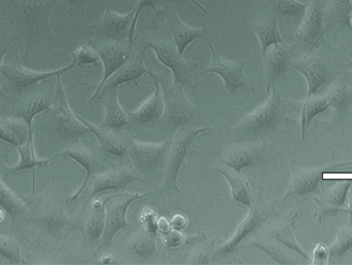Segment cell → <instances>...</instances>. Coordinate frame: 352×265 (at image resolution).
<instances>
[{
	"label": "cell",
	"instance_id": "cell-16",
	"mask_svg": "<svg viewBox=\"0 0 352 265\" xmlns=\"http://www.w3.org/2000/svg\"><path fill=\"white\" fill-rule=\"evenodd\" d=\"M297 45L287 43L274 45L269 47L263 59L265 73L267 78V92L273 88L275 82L285 78L287 72L291 69L292 63L296 59Z\"/></svg>",
	"mask_w": 352,
	"mask_h": 265
},
{
	"label": "cell",
	"instance_id": "cell-25",
	"mask_svg": "<svg viewBox=\"0 0 352 265\" xmlns=\"http://www.w3.org/2000/svg\"><path fill=\"white\" fill-rule=\"evenodd\" d=\"M58 157H69V159H74L80 167L84 168L85 172H86V179H85L84 183L80 186V189L70 198V204H72V203L76 202L80 198V194H82L85 188L88 185L91 178L96 174L99 165H100V159H99L98 154L94 150L82 146L80 143L70 145L65 150L57 154Z\"/></svg>",
	"mask_w": 352,
	"mask_h": 265
},
{
	"label": "cell",
	"instance_id": "cell-42",
	"mask_svg": "<svg viewBox=\"0 0 352 265\" xmlns=\"http://www.w3.org/2000/svg\"><path fill=\"white\" fill-rule=\"evenodd\" d=\"M0 256L10 264H26L21 255L20 244L16 240L0 235Z\"/></svg>",
	"mask_w": 352,
	"mask_h": 265
},
{
	"label": "cell",
	"instance_id": "cell-34",
	"mask_svg": "<svg viewBox=\"0 0 352 265\" xmlns=\"http://www.w3.org/2000/svg\"><path fill=\"white\" fill-rule=\"evenodd\" d=\"M213 171L221 174L229 183L231 188L232 200L238 204L243 205V206H252V190L248 180L241 175V173L234 171L230 168L215 167Z\"/></svg>",
	"mask_w": 352,
	"mask_h": 265
},
{
	"label": "cell",
	"instance_id": "cell-26",
	"mask_svg": "<svg viewBox=\"0 0 352 265\" xmlns=\"http://www.w3.org/2000/svg\"><path fill=\"white\" fill-rule=\"evenodd\" d=\"M324 174V170L322 168H300L295 170L291 184L283 198V203L287 202L289 198H301L316 192L320 187Z\"/></svg>",
	"mask_w": 352,
	"mask_h": 265
},
{
	"label": "cell",
	"instance_id": "cell-15",
	"mask_svg": "<svg viewBox=\"0 0 352 265\" xmlns=\"http://www.w3.org/2000/svg\"><path fill=\"white\" fill-rule=\"evenodd\" d=\"M264 145V142L258 141L234 143L223 150L221 163L238 173L245 168H258L262 161Z\"/></svg>",
	"mask_w": 352,
	"mask_h": 265
},
{
	"label": "cell",
	"instance_id": "cell-32",
	"mask_svg": "<svg viewBox=\"0 0 352 265\" xmlns=\"http://www.w3.org/2000/svg\"><path fill=\"white\" fill-rule=\"evenodd\" d=\"M19 155H20V161L16 167L3 168V172L6 175L14 176L18 174L19 172L26 171V170H31L32 171V192L33 194H36L35 192V183H36V178H35V169L36 168L47 167L51 161L57 159L56 157H52L49 159H38L35 157L34 144H31L30 142H27L26 144L21 145L16 147Z\"/></svg>",
	"mask_w": 352,
	"mask_h": 265
},
{
	"label": "cell",
	"instance_id": "cell-47",
	"mask_svg": "<svg viewBox=\"0 0 352 265\" xmlns=\"http://www.w3.org/2000/svg\"><path fill=\"white\" fill-rule=\"evenodd\" d=\"M162 240L168 247H178L184 243V235L180 229H169L166 233H162Z\"/></svg>",
	"mask_w": 352,
	"mask_h": 265
},
{
	"label": "cell",
	"instance_id": "cell-19",
	"mask_svg": "<svg viewBox=\"0 0 352 265\" xmlns=\"http://www.w3.org/2000/svg\"><path fill=\"white\" fill-rule=\"evenodd\" d=\"M92 180V192L82 207L87 206L93 198H95V196L103 192H115L118 194L125 192L132 182L138 181L140 178L134 169L121 165L118 169L111 170L107 173L95 174Z\"/></svg>",
	"mask_w": 352,
	"mask_h": 265
},
{
	"label": "cell",
	"instance_id": "cell-45",
	"mask_svg": "<svg viewBox=\"0 0 352 265\" xmlns=\"http://www.w3.org/2000/svg\"><path fill=\"white\" fill-rule=\"evenodd\" d=\"M157 3H158V0H138V3H136L135 16H134L133 23H132L129 33V43L132 47H134V35H135L136 25H138V21L140 14H142V10L146 8H152L155 12L158 14L159 12L158 10H157Z\"/></svg>",
	"mask_w": 352,
	"mask_h": 265
},
{
	"label": "cell",
	"instance_id": "cell-36",
	"mask_svg": "<svg viewBox=\"0 0 352 265\" xmlns=\"http://www.w3.org/2000/svg\"><path fill=\"white\" fill-rule=\"evenodd\" d=\"M156 233L140 231L132 237L128 243V250L140 260H148L158 253L156 245Z\"/></svg>",
	"mask_w": 352,
	"mask_h": 265
},
{
	"label": "cell",
	"instance_id": "cell-53",
	"mask_svg": "<svg viewBox=\"0 0 352 265\" xmlns=\"http://www.w3.org/2000/svg\"><path fill=\"white\" fill-rule=\"evenodd\" d=\"M116 260H113V256L109 255L105 256L101 260V264H115Z\"/></svg>",
	"mask_w": 352,
	"mask_h": 265
},
{
	"label": "cell",
	"instance_id": "cell-49",
	"mask_svg": "<svg viewBox=\"0 0 352 265\" xmlns=\"http://www.w3.org/2000/svg\"><path fill=\"white\" fill-rule=\"evenodd\" d=\"M142 221H144V229L150 233H156L158 231V221L156 219V214L152 210L144 211L142 215Z\"/></svg>",
	"mask_w": 352,
	"mask_h": 265
},
{
	"label": "cell",
	"instance_id": "cell-28",
	"mask_svg": "<svg viewBox=\"0 0 352 265\" xmlns=\"http://www.w3.org/2000/svg\"><path fill=\"white\" fill-rule=\"evenodd\" d=\"M278 16L272 12L261 14L252 22V30L258 36L262 49V59H264L269 47L274 45L285 43L278 29Z\"/></svg>",
	"mask_w": 352,
	"mask_h": 265
},
{
	"label": "cell",
	"instance_id": "cell-8",
	"mask_svg": "<svg viewBox=\"0 0 352 265\" xmlns=\"http://www.w3.org/2000/svg\"><path fill=\"white\" fill-rule=\"evenodd\" d=\"M74 68H76V64L72 62L69 65L60 68V69L53 70V71H32V70L23 67L22 63L19 59V55L16 53L14 61L6 62L2 64L1 76L8 80V86L4 89L8 88L10 93L20 97L24 93L34 88L39 82L49 80V78L62 76Z\"/></svg>",
	"mask_w": 352,
	"mask_h": 265
},
{
	"label": "cell",
	"instance_id": "cell-43",
	"mask_svg": "<svg viewBox=\"0 0 352 265\" xmlns=\"http://www.w3.org/2000/svg\"><path fill=\"white\" fill-rule=\"evenodd\" d=\"M72 62L76 67L93 65L99 67L101 64L100 57L90 43H82L72 54Z\"/></svg>",
	"mask_w": 352,
	"mask_h": 265
},
{
	"label": "cell",
	"instance_id": "cell-27",
	"mask_svg": "<svg viewBox=\"0 0 352 265\" xmlns=\"http://www.w3.org/2000/svg\"><path fill=\"white\" fill-rule=\"evenodd\" d=\"M167 23H168L169 31L173 38L176 49L180 56L184 57L186 47L199 38H205L209 33L205 26L192 27L184 24L176 14L175 10H173L170 14H167Z\"/></svg>",
	"mask_w": 352,
	"mask_h": 265
},
{
	"label": "cell",
	"instance_id": "cell-11",
	"mask_svg": "<svg viewBox=\"0 0 352 265\" xmlns=\"http://www.w3.org/2000/svg\"><path fill=\"white\" fill-rule=\"evenodd\" d=\"M91 45L100 57L103 65V78L97 88L96 92L93 95L89 103L93 102L98 96L101 88L107 80L119 70L122 66L125 65L133 57V47L128 41H115L109 39H96L90 41Z\"/></svg>",
	"mask_w": 352,
	"mask_h": 265
},
{
	"label": "cell",
	"instance_id": "cell-33",
	"mask_svg": "<svg viewBox=\"0 0 352 265\" xmlns=\"http://www.w3.org/2000/svg\"><path fill=\"white\" fill-rule=\"evenodd\" d=\"M297 213H292L289 216L285 217L283 221L277 223V224L272 225V227L267 229L269 237L272 238V240L276 241L280 245L289 248L292 251L301 255L305 260H309L307 254L302 250L299 244L296 241L295 235H294V227H295L296 218H297Z\"/></svg>",
	"mask_w": 352,
	"mask_h": 265
},
{
	"label": "cell",
	"instance_id": "cell-54",
	"mask_svg": "<svg viewBox=\"0 0 352 265\" xmlns=\"http://www.w3.org/2000/svg\"><path fill=\"white\" fill-rule=\"evenodd\" d=\"M190 1H192V3L195 4V5L198 6V8H200V10H202V12H206V10H205V8H203V6L201 5V4H199L198 2L196 1V0H190Z\"/></svg>",
	"mask_w": 352,
	"mask_h": 265
},
{
	"label": "cell",
	"instance_id": "cell-29",
	"mask_svg": "<svg viewBox=\"0 0 352 265\" xmlns=\"http://www.w3.org/2000/svg\"><path fill=\"white\" fill-rule=\"evenodd\" d=\"M102 97H105V99H103L104 119L101 128L115 132H122L124 128H129V119H128L127 113L120 105L118 91H109L99 97V99Z\"/></svg>",
	"mask_w": 352,
	"mask_h": 265
},
{
	"label": "cell",
	"instance_id": "cell-22",
	"mask_svg": "<svg viewBox=\"0 0 352 265\" xmlns=\"http://www.w3.org/2000/svg\"><path fill=\"white\" fill-rule=\"evenodd\" d=\"M345 102V94L340 89L322 95H314L306 99L302 111V140H305L306 129L318 115H322L329 108H339Z\"/></svg>",
	"mask_w": 352,
	"mask_h": 265
},
{
	"label": "cell",
	"instance_id": "cell-37",
	"mask_svg": "<svg viewBox=\"0 0 352 265\" xmlns=\"http://www.w3.org/2000/svg\"><path fill=\"white\" fill-rule=\"evenodd\" d=\"M265 4L278 18L303 19L308 8L298 0H265Z\"/></svg>",
	"mask_w": 352,
	"mask_h": 265
},
{
	"label": "cell",
	"instance_id": "cell-24",
	"mask_svg": "<svg viewBox=\"0 0 352 265\" xmlns=\"http://www.w3.org/2000/svg\"><path fill=\"white\" fill-rule=\"evenodd\" d=\"M76 117L98 139L100 150L109 153L113 157H117L119 159L120 165H122L123 157L127 154L131 137H128L127 135L123 134L122 132L111 131V130L97 127L82 119L80 115H76Z\"/></svg>",
	"mask_w": 352,
	"mask_h": 265
},
{
	"label": "cell",
	"instance_id": "cell-2",
	"mask_svg": "<svg viewBox=\"0 0 352 265\" xmlns=\"http://www.w3.org/2000/svg\"><path fill=\"white\" fill-rule=\"evenodd\" d=\"M38 204L33 209L30 222L34 223L39 229L38 235L32 246L39 245L45 240H62L74 229H78V219L69 216L66 203L57 198H43L36 200Z\"/></svg>",
	"mask_w": 352,
	"mask_h": 265
},
{
	"label": "cell",
	"instance_id": "cell-52",
	"mask_svg": "<svg viewBox=\"0 0 352 265\" xmlns=\"http://www.w3.org/2000/svg\"><path fill=\"white\" fill-rule=\"evenodd\" d=\"M170 227V223L165 218H161L160 220L158 221V231H160L162 233H166L169 229H171Z\"/></svg>",
	"mask_w": 352,
	"mask_h": 265
},
{
	"label": "cell",
	"instance_id": "cell-9",
	"mask_svg": "<svg viewBox=\"0 0 352 265\" xmlns=\"http://www.w3.org/2000/svg\"><path fill=\"white\" fill-rule=\"evenodd\" d=\"M154 192L148 194H130V192H121L115 194L111 200L107 202L105 206V227L99 244L98 250H104L111 245L115 235L121 229L130 227L129 221L127 220L128 208L130 205L133 204L136 200H144V198L152 196Z\"/></svg>",
	"mask_w": 352,
	"mask_h": 265
},
{
	"label": "cell",
	"instance_id": "cell-13",
	"mask_svg": "<svg viewBox=\"0 0 352 265\" xmlns=\"http://www.w3.org/2000/svg\"><path fill=\"white\" fill-rule=\"evenodd\" d=\"M113 196L96 198L82 207L78 219V229L87 247H99L105 227V206Z\"/></svg>",
	"mask_w": 352,
	"mask_h": 265
},
{
	"label": "cell",
	"instance_id": "cell-48",
	"mask_svg": "<svg viewBox=\"0 0 352 265\" xmlns=\"http://www.w3.org/2000/svg\"><path fill=\"white\" fill-rule=\"evenodd\" d=\"M330 251L326 246L318 244L312 253V264H328Z\"/></svg>",
	"mask_w": 352,
	"mask_h": 265
},
{
	"label": "cell",
	"instance_id": "cell-6",
	"mask_svg": "<svg viewBox=\"0 0 352 265\" xmlns=\"http://www.w3.org/2000/svg\"><path fill=\"white\" fill-rule=\"evenodd\" d=\"M51 111L54 127L59 132L63 142L68 146L80 143V139L82 137L90 134V129L78 119L76 115H74V111L70 108L63 84H62L61 76H57V87H56Z\"/></svg>",
	"mask_w": 352,
	"mask_h": 265
},
{
	"label": "cell",
	"instance_id": "cell-12",
	"mask_svg": "<svg viewBox=\"0 0 352 265\" xmlns=\"http://www.w3.org/2000/svg\"><path fill=\"white\" fill-rule=\"evenodd\" d=\"M144 47L146 49H152L156 54L158 61L162 63L165 67L171 70L173 82L175 84L194 88L190 84V80L196 73L198 64L192 61H186L184 57L178 53L175 43L164 41H148Z\"/></svg>",
	"mask_w": 352,
	"mask_h": 265
},
{
	"label": "cell",
	"instance_id": "cell-1",
	"mask_svg": "<svg viewBox=\"0 0 352 265\" xmlns=\"http://www.w3.org/2000/svg\"><path fill=\"white\" fill-rule=\"evenodd\" d=\"M61 1L63 0H10L0 10L14 41H25L26 61L34 45L55 41L50 19L55 6Z\"/></svg>",
	"mask_w": 352,
	"mask_h": 265
},
{
	"label": "cell",
	"instance_id": "cell-18",
	"mask_svg": "<svg viewBox=\"0 0 352 265\" xmlns=\"http://www.w3.org/2000/svg\"><path fill=\"white\" fill-rule=\"evenodd\" d=\"M134 16L135 6L128 14H120L111 10V6L107 5L102 18L95 26V38L129 43L130 29L133 23Z\"/></svg>",
	"mask_w": 352,
	"mask_h": 265
},
{
	"label": "cell",
	"instance_id": "cell-7",
	"mask_svg": "<svg viewBox=\"0 0 352 265\" xmlns=\"http://www.w3.org/2000/svg\"><path fill=\"white\" fill-rule=\"evenodd\" d=\"M217 127L198 128V129H182L173 135L169 144L168 159H167L166 173L162 185L159 188L158 194L165 192H179L177 186V177L190 144L203 132L213 131Z\"/></svg>",
	"mask_w": 352,
	"mask_h": 265
},
{
	"label": "cell",
	"instance_id": "cell-3",
	"mask_svg": "<svg viewBox=\"0 0 352 265\" xmlns=\"http://www.w3.org/2000/svg\"><path fill=\"white\" fill-rule=\"evenodd\" d=\"M156 74V73H155ZM160 82L161 92L164 99L165 111L162 122L167 131L175 135L182 129H194L192 124L198 122L200 113L184 94V87L175 84L160 74H156Z\"/></svg>",
	"mask_w": 352,
	"mask_h": 265
},
{
	"label": "cell",
	"instance_id": "cell-4",
	"mask_svg": "<svg viewBox=\"0 0 352 265\" xmlns=\"http://www.w3.org/2000/svg\"><path fill=\"white\" fill-rule=\"evenodd\" d=\"M170 139L163 143L140 142L132 138L127 154L140 179L151 183L164 180Z\"/></svg>",
	"mask_w": 352,
	"mask_h": 265
},
{
	"label": "cell",
	"instance_id": "cell-39",
	"mask_svg": "<svg viewBox=\"0 0 352 265\" xmlns=\"http://www.w3.org/2000/svg\"><path fill=\"white\" fill-rule=\"evenodd\" d=\"M327 16L331 23L352 28V2L351 0H331Z\"/></svg>",
	"mask_w": 352,
	"mask_h": 265
},
{
	"label": "cell",
	"instance_id": "cell-30",
	"mask_svg": "<svg viewBox=\"0 0 352 265\" xmlns=\"http://www.w3.org/2000/svg\"><path fill=\"white\" fill-rule=\"evenodd\" d=\"M54 102V96L52 94H35L24 100V102L18 107L16 117H21L28 128L29 141L33 143V119L36 115H41L43 111H50Z\"/></svg>",
	"mask_w": 352,
	"mask_h": 265
},
{
	"label": "cell",
	"instance_id": "cell-40",
	"mask_svg": "<svg viewBox=\"0 0 352 265\" xmlns=\"http://www.w3.org/2000/svg\"><path fill=\"white\" fill-rule=\"evenodd\" d=\"M274 241V240H273ZM252 247L258 248L267 254L269 257L272 258L278 264H293L294 260L291 256L277 245L276 241H269L267 239H256L250 243L245 244L243 248Z\"/></svg>",
	"mask_w": 352,
	"mask_h": 265
},
{
	"label": "cell",
	"instance_id": "cell-46",
	"mask_svg": "<svg viewBox=\"0 0 352 265\" xmlns=\"http://www.w3.org/2000/svg\"><path fill=\"white\" fill-rule=\"evenodd\" d=\"M211 243L210 246H212ZM209 246V247H210ZM207 245H201L197 247L190 255V264H209L210 262L211 248Z\"/></svg>",
	"mask_w": 352,
	"mask_h": 265
},
{
	"label": "cell",
	"instance_id": "cell-38",
	"mask_svg": "<svg viewBox=\"0 0 352 265\" xmlns=\"http://www.w3.org/2000/svg\"><path fill=\"white\" fill-rule=\"evenodd\" d=\"M0 140L14 147L26 144L29 141L28 128L16 121L0 122ZM30 142V141H29Z\"/></svg>",
	"mask_w": 352,
	"mask_h": 265
},
{
	"label": "cell",
	"instance_id": "cell-44",
	"mask_svg": "<svg viewBox=\"0 0 352 265\" xmlns=\"http://www.w3.org/2000/svg\"><path fill=\"white\" fill-rule=\"evenodd\" d=\"M14 43V37L12 36L10 31H8V26H6L3 18H2L1 14H0V74H1L4 55L8 53V49H10V47H12ZM1 97L8 99V97L4 95L1 87H0V98H1Z\"/></svg>",
	"mask_w": 352,
	"mask_h": 265
},
{
	"label": "cell",
	"instance_id": "cell-35",
	"mask_svg": "<svg viewBox=\"0 0 352 265\" xmlns=\"http://www.w3.org/2000/svg\"><path fill=\"white\" fill-rule=\"evenodd\" d=\"M32 202L24 204L23 200L4 185L0 179V207L8 213L12 220V229L14 231L16 223L25 220L28 216Z\"/></svg>",
	"mask_w": 352,
	"mask_h": 265
},
{
	"label": "cell",
	"instance_id": "cell-51",
	"mask_svg": "<svg viewBox=\"0 0 352 265\" xmlns=\"http://www.w3.org/2000/svg\"><path fill=\"white\" fill-rule=\"evenodd\" d=\"M170 225L173 229H180V231H182V229L186 227V218L180 214L175 215V216L171 219Z\"/></svg>",
	"mask_w": 352,
	"mask_h": 265
},
{
	"label": "cell",
	"instance_id": "cell-10",
	"mask_svg": "<svg viewBox=\"0 0 352 265\" xmlns=\"http://www.w3.org/2000/svg\"><path fill=\"white\" fill-rule=\"evenodd\" d=\"M205 39H206L211 51V62L202 73H215L221 76L225 88L227 89L231 96H235L237 91L242 88L250 89L254 94L252 80L246 78L244 74V69H245L246 65L250 63V61H230V60L225 59L217 53L214 47L211 45L209 35L205 37Z\"/></svg>",
	"mask_w": 352,
	"mask_h": 265
},
{
	"label": "cell",
	"instance_id": "cell-31",
	"mask_svg": "<svg viewBox=\"0 0 352 265\" xmlns=\"http://www.w3.org/2000/svg\"><path fill=\"white\" fill-rule=\"evenodd\" d=\"M351 185V179L341 180L334 187L324 190L320 198H316L320 206V221H322L326 215L339 212L341 208L345 206V200Z\"/></svg>",
	"mask_w": 352,
	"mask_h": 265
},
{
	"label": "cell",
	"instance_id": "cell-41",
	"mask_svg": "<svg viewBox=\"0 0 352 265\" xmlns=\"http://www.w3.org/2000/svg\"><path fill=\"white\" fill-rule=\"evenodd\" d=\"M352 248V222L349 227L336 229V241L331 246L330 257L339 260Z\"/></svg>",
	"mask_w": 352,
	"mask_h": 265
},
{
	"label": "cell",
	"instance_id": "cell-14",
	"mask_svg": "<svg viewBox=\"0 0 352 265\" xmlns=\"http://www.w3.org/2000/svg\"><path fill=\"white\" fill-rule=\"evenodd\" d=\"M291 69L297 70L305 76L308 84L307 99L318 94L320 87L329 84L332 80L329 61L318 53L310 51L303 57L294 60Z\"/></svg>",
	"mask_w": 352,
	"mask_h": 265
},
{
	"label": "cell",
	"instance_id": "cell-20",
	"mask_svg": "<svg viewBox=\"0 0 352 265\" xmlns=\"http://www.w3.org/2000/svg\"><path fill=\"white\" fill-rule=\"evenodd\" d=\"M324 4L322 0H310L303 22L297 31L298 43L309 45L310 49L324 37Z\"/></svg>",
	"mask_w": 352,
	"mask_h": 265
},
{
	"label": "cell",
	"instance_id": "cell-23",
	"mask_svg": "<svg viewBox=\"0 0 352 265\" xmlns=\"http://www.w3.org/2000/svg\"><path fill=\"white\" fill-rule=\"evenodd\" d=\"M152 78L154 80L155 90L154 95L150 99L146 101L138 111H128V119H129L130 125L135 128H146L152 124L158 123L162 119L164 115L165 104L163 99L162 92H161L160 82L156 78V74H152Z\"/></svg>",
	"mask_w": 352,
	"mask_h": 265
},
{
	"label": "cell",
	"instance_id": "cell-17",
	"mask_svg": "<svg viewBox=\"0 0 352 265\" xmlns=\"http://www.w3.org/2000/svg\"><path fill=\"white\" fill-rule=\"evenodd\" d=\"M272 212L273 211L269 208H262V207L258 206L250 207L248 216L239 223L233 237L213 252V260L234 253L239 247L241 242L245 240L250 233L256 231L272 215Z\"/></svg>",
	"mask_w": 352,
	"mask_h": 265
},
{
	"label": "cell",
	"instance_id": "cell-55",
	"mask_svg": "<svg viewBox=\"0 0 352 265\" xmlns=\"http://www.w3.org/2000/svg\"><path fill=\"white\" fill-rule=\"evenodd\" d=\"M3 216H4L3 212H2L1 210H0V221H1L2 219H3Z\"/></svg>",
	"mask_w": 352,
	"mask_h": 265
},
{
	"label": "cell",
	"instance_id": "cell-50",
	"mask_svg": "<svg viewBox=\"0 0 352 265\" xmlns=\"http://www.w3.org/2000/svg\"><path fill=\"white\" fill-rule=\"evenodd\" d=\"M63 1L67 2L72 10H85L93 0H63Z\"/></svg>",
	"mask_w": 352,
	"mask_h": 265
},
{
	"label": "cell",
	"instance_id": "cell-5",
	"mask_svg": "<svg viewBox=\"0 0 352 265\" xmlns=\"http://www.w3.org/2000/svg\"><path fill=\"white\" fill-rule=\"evenodd\" d=\"M285 115V105L283 97L273 90L267 102L244 115L233 127V131L240 137H258L274 129Z\"/></svg>",
	"mask_w": 352,
	"mask_h": 265
},
{
	"label": "cell",
	"instance_id": "cell-21",
	"mask_svg": "<svg viewBox=\"0 0 352 265\" xmlns=\"http://www.w3.org/2000/svg\"><path fill=\"white\" fill-rule=\"evenodd\" d=\"M146 51L148 49L144 47L140 51L134 53L133 57L125 65L117 70L103 84L97 98L109 91L117 90L122 84L138 82V78H142L144 74L152 76L154 72L150 71L144 65Z\"/></svg>",
	"mask_w": 352,
	"mask_h": 265
}]
</instances>
